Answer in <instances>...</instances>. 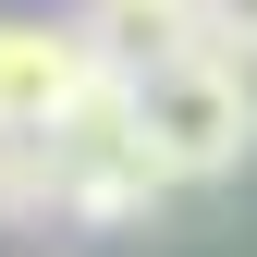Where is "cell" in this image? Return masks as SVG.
I'll use <instances>...</instances> for the list:
<instances>
[{"label":"cell","instance_id":"1","mask_svg":"<svg viewBox=\"0 0 257 257\" xmlns=\"http://www.w3.org/2000/svg\"><path fill=\"white\" fill-rule=\"evenodd\" d=\"M135 110H147V147L172 184H233L257 159V86L233 49H184L159 74H135Z\"/></svg>","mask_w":257,"mask_h":257},{"label":"cell","instance_id":"2","mask_svg":"<svg viewBox=\"0 0 257 257\" xmlns=\"http://www.w3.org/2000/svg\"><path fill=\"white\" fill-rule=\"evenodd\" d=\"M49 147H61V184H74V220H86V233H122V220H147L159 196H184V184L159 172V147H147L135 74H110V61H98V86L49 122Z\"/></svg>","mask_w":257,"mask_h":257},{"label":"cell","instance_id":"3","mask_svg":"<svg viewBox=\"0 0 257 257\" xmlns=\"http://www.w3.org/2000/svg\"><path fill=\"white\" fill-rule=\"evenodd\" d=\"M98 86V49L86 25H37V13H0V135H49L61 110Z\"/></svg>","mask_w":257,"mask_h":257},{"label":"cell","instance_id":"4","mask_svg":"<svg viewBox=\"0 0 257 257\" xmlns=\"http://www.w3.org/2000/svg\"><path fill=\"white\" fill-rule=\"evenodd\" d=\"M86 49L110 61V74H159V61L208 49V0H86Z\"/></svg>","mask_w":257,"mask_h":257},{"label":"cell","instance_id":"5","mask_svg":"<svg viewBox=\"0 0 257 257\" xmlns=\"http://www.w3.org/2000/svg\"><path fill=\"white\" fill-rule=\"evenodd\" d=\"M49 220H74L61 147L49 135H0V233H49Z\"/></svg>","mask_w":257,"mask_h":257},{"label":"cell","instance_id":"6","mask_svg":"<svg viewBox=\"0 0 257 257\" xmlns=\"http://www.w3.org/2000/svg\"><path fill=\"white\" fill-rule=\"evenodd\" d=\"M208 49H233V61H257V0H208Z\"/></svg>","mask_w":257,"mask_h":257}]
</instances>
